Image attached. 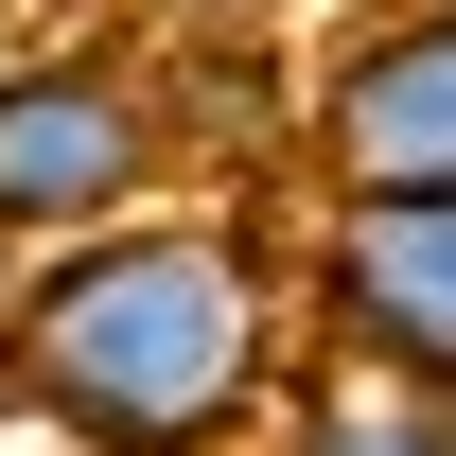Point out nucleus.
<instances>
[{"label": "nucleus", "instance_id": "obj_6", "mask_svg": "<svg viewBox=\"0 0 456 456\" xmlns=\"http://www.w3.org/2000/svg\"><path fill=\"white\" fill-rule=\"evenodd\" d=\"M0 316H18V246H0Z\"/></svg>", "mask_w": 456, "mask_h": 456}, {"label": "nucleus", "instance_id": "obj_7", "mask_svg": "<svg viewBox=\"0 0 456 456\" xmlns=\"http://www.w3.org/2000/svg\"><path fill=\"white\" fill-rule=\"evenodd\" d=\"M0 421H18V403H0Z\"/></svg>", "mask_w": 456, "mask_h": 456}, {"label": "nucleus", "instance_id": "obj_2", "mask_svg": "<svg viewBox=\"0 0 456 456\" xmlns=\"http://www.w3.org/2000/svg\"><path fill=\"white\" fill-rule=\"evenodd\" d=\"M159 211V88L123 53H36L0 70V246L53 264L88 228H141Z\"/></svg>", "mask_w": 456, "mask_h": 456}, {"label": "nucleus", "instance_id": "obj_1", "mask_svg": "<svg viewBox=\"0 0 456 456\" xmlns=\"http://www.w3.org/2000/svg\"><path fill=\"white\" fill-rule=\"evenodd\" d=\"M298 387V298L246 211H141L18 264L0 403L70 456H228Z\"/></svg>", "mask_w": 456, "mask_h": 456}, {"label": "nucleus", "instance_id": "obj_5", "mask_svg": "<svg viewBox=\"0 0 456 456\" xmlns=\"http://www.w3.org/2000/svg\"><path fill=\"white\" fill-rule=\"evenodd\" d=\"M281 456H456V403L439 387H369V369H316V387H281Z\"/></svg>", "mask_w": 456, "mask_h": 456}, {"label": "nucleus", "instance_id": "obj_3", "mask_svg": "<svg viewBox=\"0 0 456 456\" xmlns=\"http://www.w3.org/2000/svg\"><path fill=\"white\" fill-rule=\"evenodd\" d=\"M298 334L369 369V387H439L456 403V193H403V211H316L298 246Z\"/></svg>", "mask_w": 456, "mask_h": 456}, {"label": "nucleus", "instance_id": "obj_4", "mask_svg": "<svg viewBox=\"0 0 456 456\" xmlns=\"http://www.w3.org/2000/svg\"><path fill=\"white\" fill-rule=\"evenodd\" d=\"M456 193V0L351 18L316 70V211H403Z\"/></svg>", "mask_w": 456, "mask_h": 456}]
</instances>
